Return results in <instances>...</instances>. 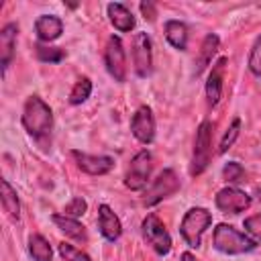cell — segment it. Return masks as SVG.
<instances>
[{"label":"cell","mask_w":261,"mask_h":261,"mask_svg":"<svg viewBox=\"0 0 261 261\" xmlns=\"http://www.w3.org/2000/svg\"><path fill=\"white\" fill-rule=\"evenodd\" d=\"M22 126L24 130L37 139V141H47L51 137V128H53V112L49 108V104L39 98V96H29L22 108Z\"/></svg>","instance_id":"obj_1"},{"label":"cell","mask_w":261,"mask_h":261,"mask_svg":"<svg viewBox=\"0 0 261 261\" xmlns=\"http://www.w3.org/2000/svg\"><path fill=\"white\" fill-rule=\"evenodd\" d=\"M212 243L214 249L224 253V255H243V253H251L257 247V241L251 239L249 234L237 230L230 224H216L214 234H212Z\"/></svg>","instance_id":"obj_2"},{"label":"cell","mask_w":261,"mask_h":261,"mask_svg":"<svg viewBox=\"0 0 261 261\" xmlns=\"http://www.w3.org/2000/svg\"><path fill=\"white\" fill-rule=\"evenodd\" d=\"M210 224H212V214L206 208L194 206V208H190L184 214L181 224H179V234L184 237V241L188 243V247L198 249L200 243H202V234L206 232V228Z\"/></svg>","instance_id":"obj_3"},{"label":"cell","mask_w":261,"mask_h":261,"mask_svg":"<svg viewBox=\"0 0 261 261\" xmlns=\"http://www.w3.org/2000/svg\"><path fill=\"white\" fill-rule=\"evenodd\" d=\"M212 157V122L202 120L196 137H194V153H192V163H190V173L200 175L206 171L208 163Z\"/></svg>","instance_id":"obj_4"},{"label":"cell","mask_w":261,"mask_h":261,"mask_svg":"<svg viewBox=\"0 0 261 261\" xmlns=\"http://www.w3.org/2000/svg\"><path fill=\"white\" fill-rule=\"evenodd\" d=\"M141 230H143V237L147 241V245H151V249L157 253V255H167L171 251V237L165 228V224L155 216V214H147L143 218V224H141Z\"/></svg>","instance_id":"obj_5"},{"label":"cell","mask_w":261,"mask_h":261,"mask_svg":"<svg viewBox=\"0 0 261 261\" xmlns=\"http://www.w3.org/2000/svg\"><path fill=\"white\" fill-rule=\"evenodd\" d=\"M153 157L147 149H141L133 159H130V165L126 169V175H124V186L133 192H139L147 186V179L151 175V167H153Z\"/></svg>","instance_id":"obj_6"},{"label":"cell","mask_w":261,"mask_h":261,"mask_svg":"<svg viewBox=\"0 0 261 261\" xmlns=\"http://www.w3.org/2000/svg\"><path fill=\"white\" fill-rule=\"evenodd\" d=\"M179 190V177L175 175L173 169H163L151 184V188L147 190L145 198H143V204L145 206H155L159 204L161 200L173 196L175 192Z\"/></svg>","instance_id":"obj_7"},{"label":"cell","mask_w":261,"mask_h":261,"mask_svg":"<svg viewBox=\"0 0 261 261\" xmlns=\"http://www.w3.org/2000/svg\"><path fill=\"white\" fill-rule=\"evenodd\" d=\"M104 65L108 73L114 77V82H124L126 80V53L120 37H110L104 49Z\"/></svg>","instance_id":"obj_8"},{"label":"cell","mask_w":261,"mask_h":261,"mask_svg":"<svg viewBox=\"0 0 261 261\" xmlns=\"http://www.w3.org/2000/svg\"><path fill=\"white\" fill-rule=\"evenodd\" d=\"M133 63L139 77H149L153 71V45L147 33H137L133 37Z\"/></svg>","instance_id":"obj_9"},{"label":"cell","mask_w":261,"mask_h":261,"mask_svg":"<svg viewBox=\"0 0 261 261\" xmlns=\"http://www.w3.org/2000/svg\"><path fill=\"white\" fill-rule=\"evenodd\" d=\"M130 133L133 137L143 143V145H151L155 139V116L153 110L149 106H139L130 118Z\"/></svg>","instance_id":"obj_10"},{"label":"cell","mask_w":261,"mask_h":261,"mask_svg":"<svg viewBox=\"0 0 261 261\" xmlns=\"http://www.w3.org/2000/svg\"><path fill=\"white\" fill-rule=\"evenodd\" d=\"M214 204H216L218 210H222L226 214H241L251 206V196L245 194L239 188H230L228 186V188L218 190V194L214 198Z\"/></svg>","instance_id":"obj_11"},{"label":"cell","mask_w":261,"mask_h":261,"mask_svg":"<svg viewBox=\"0 0 261 261\" xmlns=\"http://www.w3.org/2000/svg\"><path fill=\"white\" fill-rule=\"evenodd\" d=\"M71 157L75 159L77 167L88 175H104L114 167V159L110 155H88V153L73 149Z\"/></svg>","instance_id":"obj_12"},{"label":"cell","mask_w":261,"mask_h":261,"mask_svg":"<svg viewBox=\"0 0 261 261\" xmlns=\"http://www.w3.org/2000/svg\"><path fill=\"white\" fill-rule=\"evenodd\" d=\"M98 228H100V234L110 243H114L122 234L120 218L114 214V210L108 204H100L98 206Z\"/></svg>","instance_id":"obj_13"},{"label":"cell","mask_w":261,"mask_h":261,"mask_svg":"<svg viewBox=\"0 0 261 261\" xmlns=\"http://www.w3.org/2000/svg\"><path fill=\"white\" fill-rule=\"evenodd\" d=\"M224 67H226V57H220L214 61L208 80H206V100L208 106H216L222 96V80H224Z\"/></svg>","instance_id":"obj_14"},{"label":"cell","mask_w":261,"mask_h":261,"mask_svg":"<svg viewBox=\"0 0 261 261\" xmlns=\"http://www.w3.org/2000/svg\"><path fill=\"white\" fill-rule=\"evenodd\" d=\"M16 37H18V24L16 22H8L2 27L0 31V63H2V73H6L12 57H14V49H16Z\"/></svg>","instance_id":"obj_15"},{"label":"cell","mask_w":261,"mask_h":261,"mask_svg":"<svg viewBox=\"0 0 261 261\" xmlns=\"http://www.w3.org/2000/svg\"><path fill=\"white\" fill-rule=\"evenodd\" d=\"M35 33L39 37V41H45V43H51L55 39L61 37L63 33V22L59 16L55 14H41L37 20H35Z\"/></svg>","instance_id":"obj_16"},{"label":"cell","mask_w":261,"mask_h":261,"mask_svg":"<svg viewBox=\"0 0 261 261\" xmlns=\"http://www.w3.org/2000/svg\"><path fill=\"white\" fill-rule=\"evenodd\" d=\"M106 12H108V18H110V22L114 24L116 31L128 33V31L135 29V16H133V12H130L124 4H120V2H110V4L106 6Z\"/></svg>","instance_id":"obj_17"},{"label":"cell","mask_w":261,"mask_h":261,"mask_svg":"<svg viewBox=\"0 0 261 261\" xmlns=\"http://www.w3.org/2000/svg\"><path fill=\"white\" fill-rule=\"evenodd\" d=\"M218 45H220V39H218V35H214V33H208L206 37H204V41H202V45H200V51H198V57H196V67H194V73H196V77L212 63V57L216 55V51H218Z\"/></svg>","instance_id":"obj_18"},{"label":"cell","mask_w":261,"mask_h":261,"mask_svg":"<svg viewBox=\"0 0 261 261\" xmlns=\"http://www.w3.org/2000/svg\"><path fill=\"white\" fill-rule=\"evenodd\" d=\"M53 222L57 224V228L73 239V241H80V243H86L88 241V234H86V226L77 220V218H71V216H65V214H53Z\"/></svg>","instance_id":"obj_19"},{"label":"cell","mask_w":261,"mask_h":261,"mask_svg":"<svg viewBox=\"0 0 261 261\" xmlns=\"http://www.w3.org/2000/svg\"><path fill=\"white\" fill-rule=\"evenodd\" d=\"M165 39L171 47L186 51L188 47V27L181 20H167L165 22Z\"/></svg>","instance_id":"obj_20"},{"label":"cell","mask_w":261,"mask_h":261,"mask_svg":"<svg viewBox=\"0 0 261 261\" xmlns=\"http://www.w3.org/2000/svg\"><path fill=\"white\" fill-rule=\"evenodd\" d=\"M0 186H2V208H4V212L8 214V218L16 222V220L20 218V202H18L16 190L10 186L8 179H2Z\"/></svg>","instance_id":"obj_21"},{"label":"cell","mask_w":261,"mask_h":261,"mask_svg":"<svg viewBox=\"0 0 261 261\" xmlns=\"http://www.w3.org/2000/svg\"><path fill=\"white\" fill-rule=\"evenodd\" d=\"M29 253L35 261H51V257H53V249H51L49 241L43 234H31Z\"/></svg>","instance_id":"obj_22"},{"label":"cell","mask_w":261,"mask_h":261,"mask_svg":"<svg viewBox=\"0 0 261 261\" xmlns=\"http://www.w3.org/2000/svg\"><path fill=\"white\" fill-rule=\"evenodd\" d=\"M90 94H92V82H90V77H80L75 82V86L71 88V92H69V104L77 106V104L86 102L90 98Z\"/></svg>","instance_id":"obj_23"},{"label":"cell","mask_w":261,"mask_h":261,"mask_svg":"<svg viewBox=\"0 0 261 261\" xmlns=\"http://www.w3.org/2000/svg\"><path fill=\"white\" fill-rule=\"evenodd\" d=\"M35 53L39 61H45V63H59L65 57V51L61 47H49V45H37Z\"/></svg>","instance_id":"obj_24"},{"label":"cell","mask_w":261,"mask_h":261,"mask_svg":"<svg viewBox=\"0 0 261 261\" xmlns=\"http://www.w3.org/2000/svg\"><path fill=\"white\" fill-rule=\"evenodd\" d=\"M239 133H241V118L237 116V118H232V122H230L228 130L224 133V137H222V141H220V147H218V153H226V151L234 145V141H237Z\"/></svg>","instance_id":"obj_25"},{"label":"cell","mask_w":261,"mask_h":261,"mask_svg":"<svg viewBox=\"0 0 261 261\" xmlns=\"http://www.w3.org/2000/svg\"><path fill=\"white\" fill-rule=\"evenodd\" d=\"M249 69L253 75L261 77V35L255 39L253 47H251V53H249Z\"/></svg>","instance_id":"obj_26"},{"label":"cell","mask_w":261,"mask_h":261,"mask_svg":"<svg viewBox=\"0 0 261 261\" xmlns=\"http://www.w3.org/2000/svg\"><path fill=\"white\" fill-rule=\"evenodd\" d=\"M222 177L228 181V184H237L245 177V167L237 161H228L224 167H222Z\"/></svg>","instance_id":"obj_27"},{"label":"cell","mask_w":261,"mask_h":261,"mask_svg":"<svg viewBox=\"0 0 261 261\" xmlns=\"http://www.w3.org/2000/svg\"><path fill=\"white\" fill-rule=\"evenodd\" d=\"M59 255L65 259V261H92L82 249L73 247V245H67V243H61L59 245Z\"/></svg>","instance_id":"obj_28"},{"label":"cell","mask_w":261,"mask_h":261,"mask_svg":"<svg viewBox=\"0 0 261 261\" xmlns=\"http://www.w3.org/2000/svg\"><path fill=\"white\" fill-rule=\"evenodd\" d=\"M86 210H88V202H86L84 198H73V200L65 206L63 214H65V216H71V218H80V216L86 214Z\"/></svg>","instance_id":"obj_29"},{"label":"cell","mask_w":261,"mask_h":261,"mask_svg":"<svg viewBox=\"0 0 261 261\" xmlns=\"http://www.w3.org/2000/svg\"><path fill=\"white\" fill-rule=\"evenodd\" d=\"M245 230L251 234V239L255 241H261V214H255V216H249L245 220Z\"/></svg>","instance_id":"obj_30"},{"label":"cell","mask_w":261,"mask_h":261,"mask_svg":"<svg viewBox=\"0 0 261 261\" xmlns=\"http://www.w3.org/2000/svg\"><path fill=\"white\" fill-rule=\"evenodd\" d=\"M141 12H143V16H145V20H155V16H157V10H155V4L153 2H141Z\"/></svg>","instance_id":"obj_31"},{"label":"cell","mask_w":261,"mask_h":261,"mask_svg":"<svg viewBox=\"0 0 261 261\" xmlns=\"http://www.w3.org/2000/svg\"><path fill=\"white\" fill-rule=\"evenodd\" d=\"M181 261H198V259H196L192 253H188V251H186V253H181Z\"/></svg>","instance_id":"obj_32"},{"label":"cell","mask_w":261,"mask_h":261,"mask_svg":"<svg viewBox=\"0 0 261 261\" xmlns=\"http://www.w3.org/2000/svg\"><path fill=\"white\" fill-rule=\"evenodd\" d=\"M255 196H257V200L261 202V188H257V190H255Z\"/></svg>","instance_id":"obj_33"}]
</instances>
